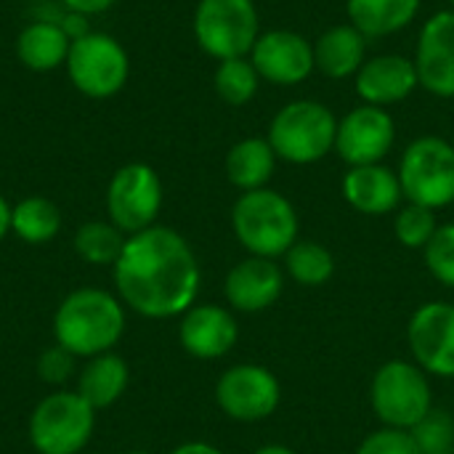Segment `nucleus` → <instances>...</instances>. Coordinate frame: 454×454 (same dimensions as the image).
I'll list each match as a JSON object with an SVG mask.
<instances>
[{"label":"nucleus","instance_id":"obj_30","mask_svg":"<svg viewBox=\"0 0 454 454\" xmlns=\"http://www.w3.org/2000/svg\"><path fill=\"white\" fill-rule=\"evenodd\" d=\"M410 436L420 454H454V418L447 410L434 407Z\"/></svg>","mask_w":454,"mask_h":454},{"label":"nucleus","instance_id":"obj_19","mask_svg":"<svg viewBox=\"0 0 454 454\" xmlns=\"http://www.w3.org/2000/svg\"><path fill=\"white\" fill-rule=\"evenodd\" d=\"M343 200L362 215H388L399 210L404 192L399 184L396 170L378 165H359L348 168L340 184Z\"/></svg>","mask_w":454,"mask_h":454},{"label":"nucleus","instance_id":"obj_34","mask_svg":"<svg viewBox=\"0 0 454 454\" xmlns=\"http://www.w3.org/2000/svg\"><path fill=\"white\" fill-rule=\"evenodd\" d=\"M117 0H61V5L72 13H82V16H96L104 13L114 5Z\"/></svg>","mask_w":454,"mask_h":454},{"label":"nucleus","instance_id":"obj_15","mask_svg":"<svg viewBox=\"0 0 454 454\" xmlns=\"http://www.w3.org/2000/svg\"><path fill=\"white\" fill-rule=\"evenodd\" d=\"M239 340V325L231 309L218 303H194L181 314L178 343L181 348L202 362L223 359Z\"/></svg>","mask_w":454,"mask_h":454},{"label":"nucleus","instance_id":"obj_11","mask_svg":"<svg viewBox=\"0 0 454 454\" xmlns=\"http://www.w3.org/2000/svg\"><path fill=\"white\" fill-rule=\"evenodd\" d=\"M215 404L237 423H261L279 410L282 383L263 364H234L215 383Z\"/></svg>","mask_w":454,"mask_h":454},{"label":"nucleus","instance_id":"obj_25","mask_svg":"<svg viewBox=\"0 0 454 454\" xmlns=\"http://www.w3.org/2000/svg\"><path fill=\"white\" fill-rule=\"evenodd\" d=\"M11 231L27 245H45L61 231V210L48 197H24L11 207Z\"/></svg>","mask_w":454,"mask_h":454},{"label":"nucleus","instance_id":"obj_32","mask_svg":"<svg viewBox=\"0 0 454 454\" xmlns=\"http://www.w3.org/2000/svg\"><path fill=\"white\" fill-rule=\"evenodd\" d=\"M74 364H77V356L61 348L59 343H53L37 359V378L48 386H61L74 375Z\"/></svg>","mask_w":454,"mask_h":454},{"label":"nucleus","instance_id":"obj_5","mask_svg":"<svg viewBox=\"0 0 454 454\" xmlns=\"http://www.w3.org/2000/svg\"><path fill=\"white\" fill-rule=\"evenodd\" d=\"M335 133L338 120L325 104L298 98L274 114L266 138L279 160L290 165H314L335 149Z\"/></svg>","mask_w":454,"mask_h":454},{"label":"nucleus","instance_id":"obj_17","mask_svg":"<svg viewBox=\"0 0 454 454\" xmlns=\"http://www.w3.org/2000/svg\"><path fill=\"white\" fill-rule=\"evenodd\" d=\"M285 269L271 258L247 255L234 263L223 282L226 303L239 314H261L271 309L285 290Z\"/></svg>","mask_w":454,"mask_h":454},{"label":"nucleus","instance_id":"obj_33","mask_svg":"<svg viewBox=\"0 0 454 454\" xmlns=\"http://www.w3.org/2000/svg\"><path fill=\"white\" fill-rule=\"evenodd\" d=\"M354 454H420L410 431H396V428H378L372 431Z\"/></svg>","mask_w":454,"mask_h":454},{"label":"nucleus","instance_id":"obj_21","mask_svg":"<svg viewBox=\"0 0 454 454\" xmlns=\"http://www.w3.org/2000/svg\"><path fill=\"white\" fill-rule=\"evenodd\" d=\"M72 37L53 19L29 21L16 35V59L32 72H53L67 64Z\"/></svg>","mask_w":454,"mask_h":454},{"label":"nucleus","instance_id":"obj_31","mask_svg":"<svg viewBox=\"0 0 454 454\" xmlns=\"http://www.w3.org/2000/svg\"><path fill=\"white\" fill-rule=\"evenodd\" d=\"M423 261L439 285L454 290V223H439L431 242L423 247Z\"/></svg>","mask_w":454,"mask_h":454},{"label":"nucleus","instance_id":"obj_9","mask_svg":"<svg viewBox=\"0 0 454 454\" xmlns=\"http://www.w3.org/2000/svg\"><path fill=\"white\" fill-rule=\"evenodd\" d=\"M192 27L197 45L218 61L250 56L261 35L253 0H200Z\"/></svg>","mask_w":454,"mask_h":454},{"label":"nucleus","instance_id":"obj_14","mask_svg":"<svg viewBox=\"0 0 454 454\" xmlns=\"http://www.w3.org/2000/svg\"><path fill=\"white\" fill-rule=\"evenodd\" d=\"M250 61L261 80L271 85H298L317 69L314 45L293 29L261 32L250 51Z\"/></svg>","mask_w":454,"mask_h":454},{"label":"nucleus","instance_id":"obj_16","mask_svg":"<svg viewBox=\"0 0 454 454\" xmlns=\"http://www.w3.org/2000/svg\"><path fill=\"white\" fill-rule=\"evenodd\" d=\"M418 82L439 98H454V11L434 13L420 35L415 51Z\"/></svg>","mask_w":454,"mask_h":454},{"label":"nucleus","instance_id":"obj_29","mask_svg":"<svg viewBox=\"0 0 454 454\" xmlns=\"http://www.w3.org/2000/svg\"><path fill=\"white\" fill-rule=\"evenodd\" d=\"M436 229H439L436 210L415 205V202H407L404 207H399L394 218V234L399 245L407 250H423L431 242Z\"/></svg>","mask_w":454,"mask_h":454},{"label":"nucleus","instance_id":"obj_2","mask_svg":"<svg viewBox=\"0 0 454 454\" xmlns=\"http://www.w3.org/2000/svg\"><path fill=\"white\" fill-rule=\"evenodd\" d=\"M125 335V306L98 287L69 293L53 314V338L77 359L109 354Z\"/></svg>","mask_w":454,"mask_h":454},{"label":"nucleus","instance_id":"obj_27","mask_svg":"<svg viewBox=\"0 0 454 454\" xmlns=\"http://www.w3.org/2000/svg\"><path fill=\"white\" fill-rule=\"evenodd\" d=\"M74 253L90 263V266H114L122 245H125V234L112 223V221H88L74 231Z\"/></svg>","mask_w":454,"mask_h":454},{"label":"nucleus","instance_id":"obj_24","mask_svg":"<svg viewBox=\"0 0 454 454\" xmlns=\"http://www.w3.org/2000/svg\"><path fill=\"white\" fill-rule=\"evenodd\" d=\"M346 11L367 40H378L410 27L420 11V0H346Z\"/></svg>","mask_w":454,"mask_h":454},{"label":"nucleus","instance_id":"obj_8","mask_svg":"<svg viewBox=\"0 0 454 454\" xmlns=\"http://www.w3.org/2000/svg\"><path fill=\"white\" fill-rule=\"evenodd\" d=\"M399 184L407 202L442 210L454 202V146L442 136L415 138L399 162Z\"/></svg>","mask_w":454,"mask_h":454},{"label":"nucleus","instance_id":"obj_10","mask_svg":"<svg viewBox=\"0 0 454 454\" xmlns=\"http://www.w3.org/2000/svg\"><path fill=\"white\" fill-rule=\"evenodd\" d=\"M162 181L157 170L146 162H128L114 170L106 186V213L109 221L125 234H138L157 223L162 210Z\"/></svg>","mask_w":454,"mask_h":454},{"label":"nucleus","instance_id":"obj_35","mask_svg":"<svg viewBox=\"0 0 454 454\" xmlns=\"http://www.w3.org/2000/svg\"><path fill=\"white\" fill-rule=\"evenodd\" d=\"M170 454H223L218 447L207 444V442H186V444H178Z\"/></svg>","mask_w":454,"mask_h":454},{"label":"nucleus","instance_id":"obj_13","mask_svg":"<svg viewBox=\"0 0 454 454\" xmlns=\"http://www.w3.org/2000/svg\"><path fill=\"white\" fill-rule=\"evenodd\" d=\"M396 141V125L388 109L362 104L338 120L335 152L348 168L378 165L388 157Z\"/></svg>","mask_w":454,"mask_h":454},{"label":"nucleus","instance_id":"obj_4","mask_svg":"<svg viewBox=\"0 0 454 454\" xmlns=\"http://www.w3.org/2000/svg\"><path fill=\"white\" fill-rule=\"evenodd\" d=\"M370 407L383 428L412 431L434 410L431 375L412 359L380 364L370 383Z\"/></svg>","mask_w":454,"mask_h":454},{"label":"nucleus","instance_id":"obj_6","mask_svg":"<svg viewBox=\"0 0 454 454\" xmlns=\"http://www.w3.org/2000/svg\"><path fill=\"white\" fill-rule=\"evenodd\" d=\"M64 69L77 93L88 98H112L130 77V56L114 35L90 29L72 40Z\"/></svg>","mask_w":454,"mask_h":454},{"label":"nucleus","instance_id":"obj_7","mask_svg":"<svg viewBox=\"0 0 454 454\" xmlns=\"http://www.w3.org/2000/svg\"><path fill=\"white\" fill-rule=\"evenodd\" d=\"M96 428V410L77 391L40 399L29 415V444L37 454H80Z\"/></svg>","mask_w":454,"mask_h":454},{"label":"nucleus","instance_id":"obj_18","mask_svg":"<svg viewBox=\"0 0 454 454\" xmlns=\"http://www.w3.org/2000/svg\"><path fill=\"white\" fill-rule=\"evenodd\" d=\"M356 93L364 104L388 109L391 104L404 101L420 82L415 61L399 53L372 56L356 72Z\"/></svg>","mask_w":454,"mask_h":454},{"label":"nucleus","instance_id":"obj_38","mask_svg":"<svg viewBox=\"0 0 454 454\" xmlns=\"http://www.w3.org/2000/svg\"><path fill=\"white\" fill-rule=\"evenodd\" d=\"M125 454H149V452H141V450H136V452H125Z\"/></svg>","mask_w":454,"mask_h":454},{"label":"nucleus","instance_id":"obj_20","mask_svg":"<svg viewBox=\"0 0 454 454\" xmlns=\"http://www.w3.org/2000/svg\"><path fill=\"white\" fill-rule=\"evenodd\" d=\"M367 37L354 24H338L314 43V67L333 80H346L367 61Z\"/></svg>","mask_w":454,"mask_h":454},{"label":"nucleus","instance_id":"obj_3","mask_svg":"<svg viewBox=\"0 0 454 454\" xmlns=\"http://www.w3.org/2000/svg\"><path fill=\"white\" fill-rule=\"evenodd\" d=\"M231 231L247 255L279 261L301 239L298 210L277 189L242 192L231 207Z\"/></svg>","mask_w":454,"mask_h":454},{"label":"nucleus","instance_id":"obj_26","mask_svg":"<svg viewBox=\"0 0 454 454\" xmlns=\"http://www.w3.org/2000/svg\"><path fill=\"white\" fill-rule=\"evenodd\" d=\"M285 274L301 287H322L335 274L333 253L317 239H298L285 255Z\"/></svg>","mask_w":454,"mask_h":454},{"label":"nucleus","instance_id":"obj_22","mask_svg":"<svg viewBox=\"0 0 454 454\" xmlns=\"http://www.w3.org/2000/svg\"><path fill=\"white\" fill-rule=\"evenodd\" d=\"M277 152L271 149L269 138L250 136L237 141L226 154V178L239 192L266 189L274 170H277Z\"/></svg>","mask_w":454,"mask_h":454},{"label":"nucleus","instance_id":"obj_37","mask_svg":"<svg viewBox=\"0 0 454 454\" xmlns=\"http://www.w3.org/2000/svg\"><path fill=\"white\" fill-rule=\"evenodd\" d=\"M253 454H298L295 450H290V447H285V444H263V447H258Z\"/></svg>","mask_w":454,"mask_h":454},{"label":"nucleus","instance_id":"obj_28","mask_svg":"<svg viewBox=\"0 0 454 454\" xmlns=\"http://www.w3.org/2000/svg\"><path fill=\"white\" fill-rule=\"evenodd\" d=\"M213 82H215V93L226 104L245 106V104H250L255 98L258 85H261V74L253 67L250 56H239V59L218 61V69H215Z\"/></svg>","mask_w":454,"mask_h":454},{"label":"nucleus","instance_id":"obj_12","mask_svg":"<svg viewBox=\"0 0 454 454\" xmlns=\"http://www.w3.org/2000/svg\"><path fill=\"white\" fill-rule=\"evenodd\" d=\"M412 362L431 378L454 380V303L428 301L407 325Z\"/></svg>","mask_w":454,"mask_h":454},{"label":"nucleus","instance_id":"obj_1","mask_svg":"<svg viewBox=\"0 0 454 454\" xmlns=\"http://www.w3.org/2000/svg\"><path fill=\"white\" fill-rule=\"evenodd\" d=\"M112 279L130 311L146 319H173L197 303L202 269L184 234L154 223L125 237Z\"/></svg>","mask_w":454,"mask_h":454},{"label":"nucleus","instance_id":"obj_36","mask_svg":"<svg viewBox=\"0 0 454 454\" xmlns=\"http://www.w3.org/2000/svg\"><path fill=\"white\" fill-rule=\"evenodd\" d=\"M11 207H13V205H8V200L0 194V242H3L5 234L11 231Z\"/></svg>","mask_w":454,"mask_h":454},{"label":"nucleus","instance_id":"obj_23","mask_svg":"<svg viewBox=\"0 0 454 454\" xmlns=\"http://www.w3.org/2000/svg\"><path fill=\"white\" fill-rule=\"evenodd\" d=\"M130 380L128 362L117 354H98L85 362L77 378V394L98 412L120 402Z\"/></svg>","mask_w":454,"mask_h":454},{"label":"nucleus","instance_id":"obj_39","mask_svg":"<svg viewBox=\"0 0 454 454\" xmlns=\"http://www.w3.org/2000/svg\"><path fill=\"white\" fill-rule=\"evenodd\" d=\"M452 11H454V0H452Z\"/></svg>","mask_w":454,"mask_h":454}]
</instances>
